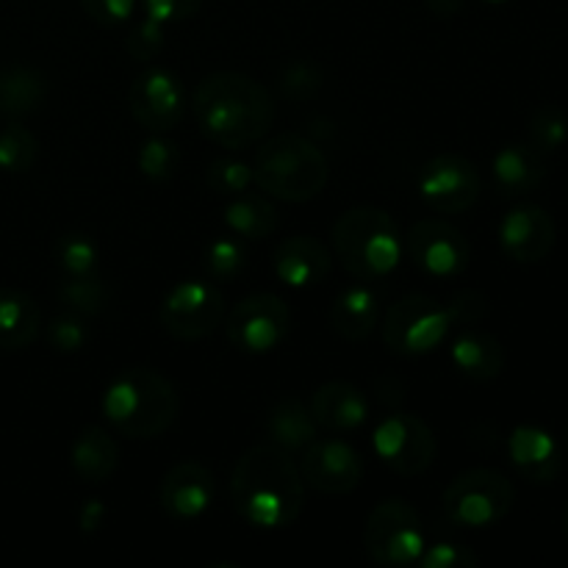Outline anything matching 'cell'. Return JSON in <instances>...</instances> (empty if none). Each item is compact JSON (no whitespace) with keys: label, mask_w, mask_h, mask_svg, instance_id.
<instances>
[{"label":"cell","mask_w":568,"mask_h":568,"mask_svg":"<svg viewBox=\"0 0 568 568\" xmlns=\"http://www.w3.org/2000/svg\"><path fill=\"white\" fill-rule=\"evenodd\" d=\"M305 480L300 466L283 449L258 444L239 458L231 477L236 514L261 530H283L303 514Z\"/></svg>","instance_id":"1"},{"label":"cell","mask_w":568,"mask_h":568,"mask_svg":"<svg viewBox=\"0 0 568 568\" xmlns=\"http://www.w3.org/2000/svg\"><path fill=\"white\" fill-rule=\"evenodd\" d=\"M194 116L211 142L242 150L275 125V98L242 72H214L194 89Z\"/></svg>","instance_id":"2"},{"label":"cell","mask_w":568,"mask_h":568,"mask_svg":"<svg viewBox=\"0 0 568 568\" xmlns=\"http://www.w3.org/2000/svg\"><path fill=\"white\" fill-rule=\"evenodd\" d=\"M488 316V300L480 292H460L449 303L430 294H408L383 316V342L399 355H425L436 349L455 327L477 325Z\"/></svg>","instance_id":"3"},{"label":"cell","mask_w":568,"mask_h":568,"mask_svg":"<svg viewBox=\"0 0 568 568\" xmlns=\"http://www.w3.org/2000/svg\"><path fill=\"white\" fill-rule=\"evenodd\" d=\"M178 410H181V403H178L175 386L150 366L122 369L103 394L105 422L111 430L131 442L164 436L175 425Z\"/></svg>","instance_id":"4"},{"label":"cell","mask_w":568,"mask_h":568,"mask_svg":"<svg viewBox=\"0 0 568 568\" xmlns=\"http://www.w3.org/2000/svg\"><path fill=\"white\" fill-rule=\"evenodd\" d=\"M253 181L270 197L283 203H308L331 181L327 155L311 139L286 133L261 144L255 153Z\"/></svg>","instance_id":"5"},{"label":"cell","mask_w":568,"mask_h":568,"mask_svg":"<svg viewBox=\"0 0 568 568\" xmlns=\"http://www.w3.org/2000/svg\"><path fill=\"white\" fill-rule=\"evenodd\" d=\"M333 250L349 275L372 283L397 270L403 258V236L386 211L361 205L338 216L333 225Z\"/></svg>","instance_id":"6"},{"label":"cell","mask_w":568,"mask_h":568,"mask_svg":"<svg viewBox=\"0 0 568 568\" xmlns=\"http://www.w3.org/2000/svg\"><path fill=\"white\" fill-rule=\"evenodd\" d=\"M516 503L514 483L497 469H469L455 477L442 494V510L449 525L486 530L499 525Z\"/></svg>","instance_id":"7"},{"label":"cell","mask_w":568,"mask_h":568,"mask_svg":"<svg viewBox=\"0 0 568 568\" xmlns=\"http://www.w3.org/2000/svg\"><path fill=\"white\" fill-rule=\"evenodd\" d=\"M364 547L381 566H416L425 549V527L419 510L405 499H386L366 519Z\"/></svg>","instance_id":"8"},{"label":"cell","mask_w":568,"mask_h":568,"mask_svg":"<svg viewBox=\"0 0 568 568\" xmlns=\"http://www.w3.org/2000/svg\"><path fill=\"white\" fill-rule=\"evenodd\" d=\"M372 447L388 469L403 477H414L433 466L438 455V438L422 416L394 410L377 422Z\"/></svg>","instance_id":"9"},{"label":"cell","mask_w":568,"mask_h":568,"mask_svg":"<svg viewBox=\"0 0 568 568\" xmlns=\"http://www.w3.org/2000/svg\"><path fill=\"white\" fill-rule=\"evenodd\" d=\"M225 297L209 281L178 283L159 308L161 327L181 342H197V338L211 336L225 322Z\"/></svg>","instance_id":"10"},{"label":"cell","mask_w":568,"mask_h":568,"mask_svg":"<svg viewBox=\"0 0 568 568\" xmlns=\"http://www.w3.org/2000/svg\"><path fill=\"white\" fill-rule=\"evenodd\" d=\"M227 342L244 353H270L286 338L292 311L277 294H250L225 316Z\"/></svg>","instance_id":"11"},{"label":"cell","mask_w":568,"mask_h":568,"mask_svg":"<svg viewBox=\"0 0 568 568\" xmlns=\"http://www.w3.org/2000/svg\"><path fill=\"white\" fill-rule=\"evenodd\" d=\"M416 186H419V197L438 214L469 211L483 192L477 166L458 153H442L427 161Z\"/></svg>","instance_id":"12"},{"label":"cell","mask_w":568,"mask_h":568,"mask_svg":"<svg viewBox=\"0 0 568 568\" xmlns=\"http://www.w3.org/2000/svg\"><path fill=\"white\" fill-rule=\"evenodd\" d=\"M403 247L408 258L430 277L464 275L471 261V247L464 233L438 216L414 222Z\"/></svg>","instance_id":"13"},{"label":"cell","mask_w":568,"mask_h":568,"mask_svg":"<svg viewBox=\"0 0 568 568\" xmlns=\"http://www.w3.org/2000/svg\"><path fill=\"white\" fill-rule=\"evenodd\" d=\"M128 109L144 131L170 133L186 114V89L170 70L150 67L133 81L128 92Z\"/></svg>","instance_id":"14"},{"label":"cell","mask_w":568,"mask_h":568,"mask_svg":"<svg viewBox=\"0 0 568 568\" xmlns=\"http://www.w3.org/2000/svg\"><path fill=\"white\" fill-rule=\"evenodd\" d=\"M300 475L314 491L344 497L364 480V458L342 438H314L303 449Z\"/></svg>","instance_id":"15"},{"label":"cell","mask_w":568,"mask_h":568,"mask_svg":"<svg viewBox=\"0 0 568 568\" xmlns=\"http://www.w3.org/2000/svg\"><path fill=\"white\" fill-rule=\"evenodd\" d=\"M558 239L552 214L541 205H516L499 222V244L516 264H538L547 258Z\"/></svg>","instance_id":"16"},{"label":"cell","mask_w":568,"mask_h":568,"mask_svg":"<svg viewBox=\"0 0 568 568\" xmlns=\"http://www.w3.org/2000/svg\"><path fill=\"white\" fill-rule=\"evenodd\" d=\"M216 480L200 460H181L164 475L159 486L161 508L175 521H194L211 508Z\"/></svg>","instance_id":"17"},{"label":"cell","mask_w":568,"mask_h":568,"mask_svg":"<svg viewBox=\"0 0 568 568\" xmlns=\"http://www.w3.org/2000/svg\"><path fill=\"white\" fill-rule=\"evenodd\" d=\"M510 464L527 483L552 486L564 471V453L558 438L538 425H519L508 436Z\"/></svg>","instance_id":"18"},{"label":"cell","mask_w":568,"mask_h":568,"mask_svg":"<svg viewBox=\"0 0 568 568\" xmlns=\"http://www.w3.org/2000/svg\"><path fill=\"white\" fill-rule=\"evenodd\" d=\"M308 408L320 430L327 433L358 430L369 419V399H366V394L358 386L347 381L322 383L311 394Z\"/></svg>","instance_id":"19"},{"label":"cell","mask_w":568,"mask_h":568,"mask_svg":"<svg viewBox=\"0 0 568 568\" xmlns=\"http://www.w3.org/2000/svg\"><path fill=\"white\" fill-rule=\"evenodd\" d=\"M494 186L503 197H521L536 192L547 178V155L530 142H510L497 150L491 161Z\"/></svg>","instance_id":"20"},{"label":"cell","mask_w":568,"mask_h":568,"mask_svg":"<svg viewBox=\"0 0 568 568\" xmlns=\"http://www.w3.org/2000/svg\"><path fill=\"white\" fill-rule=\"evenodd\" d=\"M275 275L292 288L320 286L331 275V253L314 236H288L275 250Z\"/></svg>","instance_id":"21"},{"label":"cell","mask_w":568,"mask_h":568,"mask_svg":"<svg viewBox=\"0 0 568 568\" xmlns=\"http://www.w3.org/2000/svg\"><path fill=\"white\" fill-rule=\"evenodd\" d=\"M449 358H453L455 369L464 377L477 383L494 381L503 375L505 369V347L497 336L488 331H477L475 325L464 327L458 336L453 338L449 347Z\"/></svg>","instance_id":"22"},{"label":"cell","mask_w":568,"mask_h":568,"mask_svg":"<svg viewBox=\"0 0 568 568\" xmlns=\"http://www.w3.org/2000/svg\"><path fill=\"white\" fill-rule=\"evenodd\" d=\"M266 438H270L272 447L283 449L294 458V455H303V449L308 447L311 442L320 433V425L311 416V408L300 399L286 397L270 410L264 422Z\"/></svg>","instance_id":"23"},{"label":"cell","mask_w":568,"mask_h":568,"mask_svg":"<svg viewBox=\"0 0 568 568\" xmlns=\"http://www.w3.org/2000/svg\"><path fill=\"white\" fill-rule=\"evenodd\" d=\"M381 322V297L369 286L344 288L331 305V327L347 342H364Z\"/></svg>","instance_id":"24"},{"label":"cell","mask_w":568,"mask_h":568,"mask_svg":"<svg viewBox=\"0 0 568 568\" xmlns=\"http://www.w3.org/2000/svg\"><path fill=\"white\" fill-rule=\"evenodd\" d=\"M72 469L81 480L87 483H105L120 466V447H116L114 436L105 427L89 425L78 433L75 444H72Z\"/></svg>","instance_id":"25"},{"label":"cell","mask_w":568,"mask_h":568,"mask_svg":"<svg viewBox=\"0 0 568 568\" xmlns=\"http://www.w3.org/2000/svg\"><path fill=\"white\" fill-rule=\"evenodd\" d=\"M42 327V311L31 294L20 288H0V349L31 347Z\"/></svg>","instance_id":"26"},{"label":"cell","mask_w":568,"mask_h":568,"mask_svg":"<svg viewBox=\"0 0 568 568\" xmlns=\"http://www.w3.org/2000/svg\"><path fill=\"white\" fill-rule=\"evenodd\" d=\"M48 98V83L44 75L33 67L11 64L0 70V116L6 120H20L42 109Z\"/></svg>","instance_id":"27"},{"label":"cell","mask_w":568,"mask_h":568,"mask_svg":"<svg viewBox=\"0 0 568 568\" xmlns=\"http://www.w3.org/2000/svg\"><path fill=\"white\" fill-rule=\"evenodd\" d=\"M225 225L231 227L236 236L258 242V239H266L275 233L277 209L266 197L242 192L225 205Z\"/></svg>","instance_id":"28"},{"label":"cell","mask_w":568,"mask_h":568,"mask_svg":"<svg viewBox=\"0 0 568 568\" xmlns=\"http://www.w3.org/2000/svg\"><path fill=\"white\" fill-rule=\"evenodd\" d=\"M59 300L67 305V311L81 316H98L109 305V286L103 277L94 275H64L59 286Z\"/></svg>","instance_id":"29"},{"label":"cell","mask_w":568,"mask_h":568,"mask_svg":"<svg viewBox=\"0 0 568 568\" xmlns=\"http://www.w3.org/2000/svg\"><path fill=\"white\" fill-rule=\"evenodd\" d=\"M39 159V142L26 125L9 122L0 131V172L9 175H26L33 170Z\"/></svg>","instance_id":"30"},{"label":"cell","mask_w":568,"mask_h":568,"mask_svg":"<svg viewBox=\"0 0 568 568\" xmlns=\"http://www.w3.org/2000/svg\"><path fill=\"white\" fill-rule=\"evenodd\" d=\"M527 142L538 150V153L549 155L558 153L568 142V114L558 105H541L532 111L530 125H527Z\"/></svg>","instance_id":"31"},{"label":"cell","mask_w":568,"mask_h":568,"mask_svg":"<svg viewBox=\"0 0 568 568\" xmlns=\"http://www.w3.org/2000/svg\"><path fill=\"white\" fill-rule=\"evenodd\" d=\"M136 164L150 181H170L181 164V153H178V144L164 133H150V139L139 150Z\"/></svg>","instance_id":"32"},{"label":"cell","mask_w":568,"mask_h":568,"mask_svg":"<svg viewBox=\"0 0 568 568\" xmlns=\"http://www.w3.org/2000/svg\"><path fill=\"white\" fill-rule=\"evenodd\" d=\"M247 266V250L236 239H214L203 253V270L211 281H231Z\"/></svg>","instance_id":"33"},{"label":"cell","mask_w":568,"mask_h":568,"mask_svg":"<svg viewBox=\"0 0 568 568\" xmlns=\"http://www.w3.org/2000/svg\"><path fill=\"white\" fill-rule=\"evenodd\" d=\"M55 258L64 275H94L100 266V247L83 233H67L55 247Z\"/></svg>","instance_id":"34"},{"label":"cell","mask_w":568,"mask_h":568,"mask_svg":"<svg viewBox=\"0 0 568 568\" xmlns=\"http://www.w3.org/2000/svg\"><path fill=\"white\" fill-rule=\"evenodd\" d=\"M209 186L220 194H242L253 186V166L244 164V161L236 159H216L214 164L209 166V175H205Z\"/></svg>","instance_id":"35"},{"label":"cell","mask_w":568,"mask_h":568,"mask_svg":"<svg viewBox=\"0 0 568 568\" xmlns=\"http://www.w3.org/2000/svg\"><path fill=\"white\" fill-rule=\"evenodd\" d=\"M89 342V327H87V316L81 314H59L53 322L48 325V344L59 353H78L83 349V344Z\"/></svg>","instance_id":"36"},{"label":"cell","mask_w":568,"mask_h":568,"mask_svg":"<svg viewBox=\"0 0 568 568\" xmlns=\"http://www.w3.org/2000/svg\"><path fill=\"white\" fill-rule=\"evenodd\" d=\"M416 566H422V568H475L477 555L471 552L466 544L436 541V544H425V549H422Z\"/></svg>","instance_id":"37"},{"label":"cell","mask_w":568,"mask_h":568,"mask_svg":"<svg viewBox=\"0 0 568 568\" xmlns=\"http://www.w3.org/2000/svg\"><path fill=\"white\" fill-rule=\"evenodd\" d=\"M125 48L136 61L155 59L161 53V48H164V22L148 17L139 26H133V31L128 33Z\"/></svg>","instance_id":"38"},{"label":"cell","mask_w":568,"mask_h":568,"mask_svg":"<svg viewBox=\"0 0 568 568\" xmlns=\"http://www.w3.org/2000/svg\"><path fill=\"white\" fill-rule=\"evenodd\" d=\"M322 87V72L316 70L308 61H300V64H288L286 72L281 75V89L292 100L311 98V94L320 92Z\"/></svg>","instance_id":"39"},{"label":"cell","mask_w":568,"mask_h":568,"mask_svg":"<svg viewBox=\"0 0 568 568\" xmlns=\"http://www.w3.org/2000/svg\"><path fill=\"white\" fill-rule=\"evenodd\" d=\"M81 6L98 26L105 28L125 26L136 11V0H81Z\"/></svg>","instance_id":"40"},{"label":"cell","mask_w":568,"mask_h":568,"mask_svg":"<svg viewBox=\"0 0 568 568\" xmlns=\"http://www.w3.org/2000/svg\"><path fill=\"white\" fill-rule=\"evenodd\" d=\"M205 0H144L148 17L159 22H181L197 14Z\"/></svg>","instance_id":"41"},{"label":"cell","mask_w":568,"mask_h":568,"mask_svg":"<svg viewBox=\"0 0 568 568\" xmlns=\"http://www.w3.org/2000/svg\"><path fill=\"white\" fill-rule=\"evenodd\" d=\"M103 519H105L103 503H100V499H89V503L83 505V510H81V527H83V530H87V532L98 530V527L103 525Z\"/></svg>","instance_id":"42"},{"label":"cell","mask_w":568,"mask_h":568,"mask_svg":"<svg viewBox=\"0 0 568 568\" xmlns=\"http://www.w3.org/2000/svg\"><path fill=\"white\" fill-rule=\"evenodd\" d=\"M466 6V0H427V9L430 14L442 17V20H453L455 14H460Z\"/></svg>","instance_id":"43"},{"label":"cell","mask_w":568,"mask_h":568,"mask_svg":"<svg viewBox=\"0 0 568 568\" xmlns=\"http://www.w3.org/2000/svg\"><path fill=\"white\" fill-rule=\"evenodd\" d=\"M564 536L568 538V503H566V508H564Z\"/></svg>","instance_id":"44"},{"label":"cell","mask_w":568,"mask_h":568,"mask_svg":"<svg viewBox=\"0 0 568 568\" xmlns=\"http://www.w3.org/2000/svg\"><path fill=\"white\" fill-rule=\"evenodd\" d=\"M483 3H494V6H499V3H508V0H483Z\"/></svg>","instance_id":"45"},{"label":"cell","mask_w":568,"mask_h":568,"mask_svg":"<svg viewBox=\"0 0 568 568\" xmlns=\"http://www.w3.org/2000/svg\"><path fill=\"white\" fill-rule=\"evenodd\" d=\"M566 453H568V425H566Z\"/></svg>","instance_id":"46"}]
</instances>
